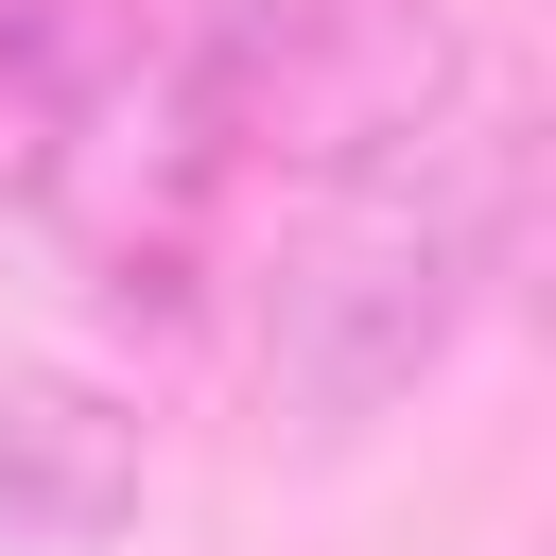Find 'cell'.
Segmentation results:
<instances>
[{
  "mask_svg": "<svg viewBox=\"0 0 556 556\" xmlns=\"http://www.w3.org/2000/svg\"><path fill=\"white\" fill-rule=\"evenodd\" d=\"M278 261H261V400L348 452L382 434L504 295L521 208H539V104L486 35L417 17H278Z\"/></svg>",
  "mask_w": 556,
  "mask_h": 556,
  "instance_id": "1",
  "label": "cell"
},
{
  "mask_svg": "<svg viewBox=\"0 0 556 556\" xmlns=\"http://www.w3.org/2000/svg\"><path fill=\"white\" fill-rule=\"evenodd\" d=\"M139 486H156V452L104 382L0 365V556H104L139 521Z\"/></svg>",
  "mask_w": 556,
  "mask_h": 556,
  "instance_id": "2",
  "label": "cell"
}]
</instances>
